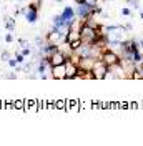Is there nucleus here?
I'll return each instance as SVG.
<instances>
[{"label":"nucleus","mask_w":143,"mask_h":146,"mask_svg":"<svg viewBox=\"0 0 143 146\" xmlns=\"http://www.w3.org/2000/svg\"><path fill=\"white\" fill-rule=\"evenodd\" d=\"M65 66H67V78L65 80H77L78 78V65L70 62V58H68Z\"/></svg>","instance_id":"4"},{"label":"nucleus","mask_w":143,"mask_h":146,"mask_svg":"<svg viewBox=\"0 0 143 146\" xmlns=\"http://www.w3.org/2000/svg\"><path fill=\"white\" fill-rule=\"evenodd\" d=\"M92 72L95 75V80H103V78H107V73H108V66L102 60H97L95 65H93V68H92Z\"/></svg>","instance_id":"3"},{"label":"nucleus","mask_w":143,"mask_h":146,"mask_svg":"<svg viewBox=\"0 0 143 146\" xmlns=\"http://www.w3.org/2000/svg\"><path fill=\"white\" fill-rule=\"evenodd\" d=\"M82 43H83V42H82V38H78V40H73V42H70V43H68V46H70L72 52H75L77 48H80V46H82Z\"/></svg>","instance_id":"9"},{"label":"nucleus","mask_w":143,"mask_h":146,"mask_svg":"<svg viewBox=\"0 0 143 146\" xmlns=\"http://www.w3.org/2000/svg\"><path fill=\"white\" fill-rule=\"evenodd\" d=\"M63 106H65V103H63V101H58V103H57V108H63Z\"/></svg>","instance_id":"19"},{"label":"nucleus","mask_w":143,"mask_h":146,"mask_svg":"<svg viewBox=\"0 0 143 146\" xmlns=\"http://www.w3.org/2000/svg\"><path fill=\"white\" fill-rule=\"evenodd\" d=\"M102 12V7H93V5H90L88 2L85 0V2H78L77 3V7H75V15L82 20H87L88 17L92 15H95V13H100Z\"/></svg>","instance_id":"1"},{"label":"nucleus","mask_w":143,"mask_h":146,"mask_svg":"<svg viewBox=\"0 0 143 146\" xmlns=\"http://www.w3.org/2000/svg\"><path fill=\"white\" fill-rule=\"evenodd\" d=\"M5 20H7V22H5V27H7V30H9V32H13V28H15V18L7 17Z\"/></svg>","instance_id":"8"},{"label":"nucleus","mask_w":143,"mask_h":146,"mask_svg":"<svg viewBox=\"0 0 143 146\" xmlns=\"http://www.w3.org/2000/svg\"><path fill=\"white\" fill-rule=\"evenodd\" d=\"M122 15H126V17H132V15H133V12H132V10L128 9V7H123V9H122Z\"/></svg>","instance_id":"12"},{"label":"nucleus","mask_w":143,"mask_h":146,"mask_svg":"<svg viewBox=\"0 0 143 146\" xmlns=\"http://www.w3.org/2000/svg\"><path fill=\"white\" fill-rule=\"evenodd\" d=\"M123 28H125L126 32H132V25H130V23H126V25H123Z\"/></svg>","instance_id":"18"},{"label":"nucleus","mask_w":143,"mask_h":146,"mask_svg":"<svg viewBox=\"0 0 143 146\" xmlns=\"http://www.w3.org/2000/svg\"><path fill=\"white\" fill-rule=\"evenodd\" d=\"M100 60L107 65L108 68H110V66H115V65H118L120 62H122L120 55L115 53V52H113V50H110V48H108V50H105L103 53L100 55Z\"/></svg>","instance_id":"2"},{"label":"nucleus","mask_w":143,"mask_h":146,"mask_svg":"<svg viewBox=\"0 0 143 146\" xmlns=\"http://www.w3.org/2000/svg\"><path fill=\"white\" fill-rule=\"evenodd\" d=\"M75 2H77V3H78V2H85V0H75Z\"/></svg>","instance_id":"21"},{"label":"nucleus","mask_w":143,"mask_h":146,"mask_svg":"<svg viewBox=\"0 0 143 146\" xmlns=\"http://www.w3.org/2000/svg\"><path fill=\"white\" fill-rule=\"evenodd\" d=\"M40 5H42V0H33V2H30V3H28V9L38 10V9H40Z\"/></svg>","instance_id":"10"},{"label":"nucleus","mask_w":143,"mask_h":146,"mask_svg":"<svg viewBox=\"0 0 143 146\" xmlns=\"http://www.w3.org/2000/svg\"><path fill=\"white\" fill-rule=\"evenodd\" d=\"M30 53H32V52H30V48H23V50H22V55H23V56H28Z\"/></svg>","instance_id":"17"},{"label":"nucleus","mask_w":143,"mask_h":146,"mask_svg":"<svg viewBox=\"0 0 143 146\" xmlns=\"http://www.w3.org/2000/svg\"><path fill=\"white\" fill-rule=\"evenodd\" d=\"M9 65L12 66V68H15L18 63H17V60H15V58H10V60H9Z\"/></svg>","instance_id":"16"},{"label":"nucleus","mask_w":143,"mask_h":146,"mask_svg":"<svg viewBox=\"0 0 143 146\" xmlns=\"http://www.w3.org/2000/svg\"><path fill=\"white\" fill-rule=\"evenodd\" d=\"M0 58H2V62H9L10 60V55H9V52L5 50V52H2V55H0Z\"/></svg>","instance_id":"13"},{"label":"nucleus","mask_w":143,"mask_h":146,"mask_svg":"<svg viewBox=\"0 0 143 146\" xmlns=\"http://www.w3.org/2000/svg\"><path fill=\"white\" fill-rule=\"evenodd\" d=\"M52 78H55V80H65L67 78V66H65V63L52 66Z\"/></svg>","instance_id":"6"},{"label":"nucleus","mask_w":143,"mask_h":146,"mask_svg":"<svg viewBox=\"0 0 143 146\" xmlns=\"http://www.w3.org/2000/svg\"><path fill=\"white\" fill-rule=\"evenodd\" d=\"M15 60H17V63L20 65V63H23V62H25V56H23L22 53H17V55H15Z\"/></svg>","instance_id":"14"},{"label":"nucleus","mask_w":143,"mask_h":146,"mask_svg":"<svg viewBox=\"0 0 143 146\" xmlns=\"http://www.w3.org/2000/svg\"><path fill=\"white\" fill-rule=\"evenodd\" d=\"M48 60H50V65H52V66H57V65L67 63L68 56H67V53H63L62 50H58V52H55L52 56H48Z\"/></svg>","instance_id":"5"},{"label":"nucleus","mask_w":143,"mask_h":146,"mask_svg":"<svg viewBox=\"0 0 143 146\" xmlns=\"http://www.w3.org/2000/svg\"><path fill=\"white\" fill-rule=\"evenodd\" d=\"M5 42H7V43H12V42H13V35H12V32H9V33L5 35Z\"/></svg>","instance_id":"15"},{"label":"nucleus","mask_w":143,"mask_h":146,"mask_svg":"<svg viewBox=\"0 0 143 146\" xmlns=\"http://www.w3.org/2000/svg\"><path fill=\"white\" fill-rule=\"evenodd\" d=\"M25 20H27L28 23H35L37 20H38V10L28 9L27 12H25Z\"/></svg>","instance_id":"7"},{"label":"nucleus","mask_w":143,"mask_h":146,"mask_svg":"<svg viewBox=\"0 0 143 146\" xmlns=\"http://www.w3.org/2000/svg\"><path fill=\"white\" fill-rule=\"evenodd\" d=\"M126 3L132 7V9H140V0H126Z\"/></svg>","instance_id":"11"},{"label":"nucleus","mask_w":143,"mask_h":146,"mask_svg":"<svg viewBox=\"0 0 143 146\" xmlns=\"http://www.w3.org/2000/svg\"><path fill=\"white\" fill-rule=\"evenodd\" d=\"M138 43H140V48H142V50H143V40H140Z\"/></svg>","instance_id":"20"},{"label":"nucleus","mask_w":143,"mask_h":146,"mask_svg":"<svg viewBox=\"0 0 143 146\" xmlns=\"http://www.w3.org/2000/svg\"><path fill=\"white\" fill-rule=\"evenodd\" d=\"M55 2H62V0H55Z\"/></svg>","instance_id":"22"}]
</instances>
